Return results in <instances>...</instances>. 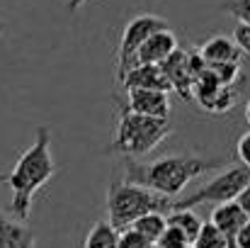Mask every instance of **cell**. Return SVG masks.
Listing matches in <instances>:
<instances>
[{"instance_id": "cell-1", "label": "cell", "mask_w": 250, "mask_h": 248, "mask_svg": "<svg viewBox=\"0 0 250 248\" xmlns=\"http://www.w3.org/2000/svg\"><path fill=\"white\" fill-rule=\"evenodd\" d=\"M54 173H56V161L51 156V132L49 127H39L34 144L17 158L15 168L5 178H0L12 192L10 214L15 219L20 222L29 219L34 195L54 178Z\"/></svg>"}, {"instance_id": "cell-2", "label": "cell", "mask_w": 250, "mask_h": 248, "mask_svg": "<svg viewBox=\"0 0 250 248\" xmlns=\"http://www.w3.org/2000/svg\"><path fill=\"white\" fill-rule=\"evenodd\" d=\"M216 168H224V161L192 156V154L166 156V158H158L151 163H139L134 158H126L124 180L144 185L148 190H156L166 197H180L194 178H199L209 170H216Z\"/></svg>"}, {"instance_id": "cell-3", "label": "cell", "mask_w": 250, "mask_h": 248, "mask_svg": "<svg viewBox=\"0 0 250 248\" xmlns=\"http://www.w3.org/2000/svg\"><path fill=\"white\" fill-rule=\"evenodd\" d=\"M148 212H172V200L129 180H114L107 190L109 222L122 231Z\"/></svg>"}, {"instance_id": "cell-4", "label": "cell", "mask_w": 250, "mask_h": 248, "mask_svg": "<svg viewBox=\"0 0 250 248\" xmlns=\"http://www.w3.org/2000/svg\"><path fill=\"white\" fill-rule=\"evenodd\" d=\"M170 134V119L148 117L129 110L126 105L119 112V124L114 141L109 144V154H124L126 158L151 154Z\"/></svg>"}, {"instance_id": "cell-5", "label": "cell", "mask_w": 250, "mask_h": 248, "mask_svg": "<svg viewBox=\"0 0 250 248\" xmlns=\"http://www.w3.org/2000/svg\"><path fill=\"white\" fill-rule=\"evenodd\" d=\"M250 185V168L248 165H229L219 175H214L209 182L197 187L194 192L180 195L172 200V209H185V207H199V204H221L236 200L246 187Z\"/></svg>"}, {"instance_id": "cell-6", "label": "cell", "mask_w": 250, "mask_h": 248, "mask_svg": "<svg viewBox=\"0 0 250 248\" xmlns=\"http://www.w3.org/2000/svg\"><path fill=\"white\" fill-rule=\"evenodd\" d=\"M167 24L163 17H156V15H139L134 20H129V24L124 27L122 32V39H119V51H117V81L122 83L124 76L139 64V49L141 44L156 34L158 29H167Z\"/></svg>"}, {"instance_id": "cell-7", "label": "cell", "mask_w": 250, "mask_h": 248, "mask_svg": "<svg viewBox=\"0 0 250 248\" xmlns=\"http://www.w3.org/2000/svg\"><path fill=\"white\" fill-rule=\"evenodd\" d=\"M161 66H163V73L170 83V90H175L182 100H192L197 76H194L192 64H189V51H182L177 46Z\"/></svg>"}, {"instance_id": "cell-8", "label": "cell", "mask_w": 250, "mask_h": 248, "mask_svg": "<svg viewBox=\"0 0 250 248\" xmlns=\"http://www.w3.org/2000/svg\"><path fill=\"white\" fill-rule=\"evenodd\" d=\"M129 100L126 107L139 112V114H148V117H170V95L167 90H151V88H134L126 90Z\"/></svg>"}, {"instance_id": "cell-9", "label": "cell", "mask_w": 250, "mask_h": 248, "mask_svg": "<svg viewBox=\"0 0 250 248\" xmlns=\"http://www.w3.org/2000/svg\"><path fill=\"white\" fill-rule=\"evenodd\" d=\"M177 49V37L172 34V29H158L156 34H151L141 49H139V64H163L167 56Z\"/></svg>"}, {"instance_id": "cell-10", "label": "cell", "mask_w": 250, "mask_h": 248, "mask_svg": "<svg viewBox=\"0 0 250 248\" xmlns=\"http://www.w3.org/2000/svg\"><path fill=\"white\" fill-rule=\"evenodd\" d=\"M122 85L126 90H134V88H151V90H167L170 92V83H167L166 73H163V66L158 64H136L126 76Z\"/></svg>"}, {"instance_id": "cell-11", "label": "cell", "mask_w": 250, "mask_h": 248, "mask_svg": "<svg viewBox=\"0 0 250 248\" xmlns=\"http://www.w3.org/2000/svg\"><path fill=\"white\" fill-rule=\"evenodd\" d=\"M0 248H34V231L0 209Z\"/></svg>"}, {"instance_id": "cell-12", "label": "cell", "mask_w": 250, "mask_h": 248, "mask_svg": "<svg viewBox=\"0 0 250 248\" xmlns=\"http://www.w3.org/2000/svg\"><path fill=\"white\" fill-rule=\"evenodd\" d=\"M246 219H248V214L243 212V207H241L236 200L221 202V204H216L214 212H211V222L216 224V229H221V231L231 239V244H233L238 229L246 224Z\"/></svg>"}, {"instance_id": "cell-13", "label": "cell", "mask_w": 250, "mask_h": 248, "mask_svg": "<svg viewBox=\"0 0 250 248\" xmlns=\"http://www.w3.org/2000/svg\"><path fill=\"white\" fill-rule=\"evenodd\" d=\"M199 54H202V59L207 61V66H211V64L241 61V49L236 46V42L229 39V37H221V34H216V37H211L209 42H204L202 49H199Z\"/></svg>"}, {"instance_id": "cell-14", "label": "cell", "mask_w": 250, "mask_h": 248, "mask_svg": "<svg viewBox=\"0 0 250 248\" xmlns=\"http://www.w3.org/2000/svg\"><path fill=\"white\" fill-rule=\"evenodd\" d=\"M85 248H119V229L112 222H97L85 236Z\"/></svg>"}, {"instance_id": "cell-15", "label": "cell", "mask_w": 250, "mask_h": 248, "mask_svg": "<svg viewBox=\"0 0 250 248\" xmlns=\"http://www.w3.org/2000/svg\"><path fill=\"white\" fill-rule=\"evenodd\" d=\"M167 224L177 226L189 241H194L204 222L197 217V212H194L192 207H185V209H172V212L167 214Z\"/></svg>"}, {"instance_id": "cell-16", "label": "cell", "mask_w": 250, "mask_h": 248, "mask_svg": "<svg viewBox=\"0 0 250 248\" xmlns=\"http://www.w3.org/2000/svg\"><path fill=\"white\" fill-rule=\"evenodd\" d=\"M131 226H134L136 231H141L148 241L156 244V241L163 236V231L167 229V217H166V212H148V214L139 217Z\"/></svg>"}, {"instance_id": "cell-17", "label": "cell", "mask_w": 250, "mask_h": 248, "mask_svg": "<svg viewBox=\"0 0 250 248\" xmlns=\"http://www.w3.org/2000/svg\"><path fill=\"white\" fill-rule=\"evenodd\" d=\"M192 248H233V244L221 229H216L214 222H204L197 239L192 241Z\"/></svg>"}, {"instance_id": "cell-18", "label": "cell", "mask_w": 250, "mask_h": 248, "mask_svg": "<svg viewBox=\"0 0 250 248\" xmlns=\"http://www.w3.org/2000/svg\"><path fill=\"white\" fill-rule=\"evenodd\" d=\"M233 102H236V92H233V88L231 85H221L211 97H207L204 102H199L207 112H214V114H221V112H229L231 107H233Z\"/></svg>"}, {"instance_id": "cell-19", "label": "cell", "mask_w": 250, "mask_h": 248, "mask_svg": "<svg viewBox=\"0 0 250 248\" xmlns=\"http://www.w3.org/2000/svg\"><path fill=\"white\" fill-rule=\"evenodd\" d=\"M151 246H153V241H148L134 226H126V229L119 231V248H151Z\"/></svg>"}, {"instance_id": "cell-20", "label": "cell", "mask_w": 250, "mask_h": 248, "mask_svg": "<svg viewBox=\"0 0 250 248\" xmlns=\"http://www.w3.org/2000/svg\"><path fill=\"white\" fill-rule=\"evenodd\" d=\"M219 10L229 12L231 17H236L243 24H250V0H226L219 5Z\"/></svg>"}, {"instance_id": "cell-21", "label": "cell", "mask_w": 250, "mask_h": 248, "mask_svg": "<svg viewBox=\"0 0 250 248\" xmlns=\"http://www.w3.org/2000/svg\"><path fill=\"white\" fill-rule=\"evenodd\" d=\"M156 244L163 246V248H187V246H192V241H189L177 226H172V224H167V229L163 231V236H161Z\"/></svg>"}, {"instance_id": "cell-22", "label": "cell", "mask_w": 250, "mask_h": 248, "mask_svg": "<svg viewBox=\"0 0 250 248\" xmlns=\"http://www.w3.org/2000/svg\"><path fill=\"white\" fill-rule=\"evenodd\" d=\"M233 42H236V46L241 49V54H248L250 56V24H243V22L236 24V29H233Z\"/></svg>"}, {"instance_id": "cell-23", "label": "cell", "mask_w": 250, "mask_h": 248, "mask_svg": "<svg viewBox=\"0 0 250 248\" xmlns=\"http://www.w3.org/2000/svg\"><path fill=\"white\" fill-rule=\"evenodd\" d=\"M236 154H238V161L243 165L250 168V132H246L241 139H238V146H236Z\"/></svg>"}, {"instance_id": "cell-24", "label": "cell", "mask_w": 250, "mask_h": 248, "mask_svg": "<svg viewBox=\"0 0 250 248\" xmlns=\"http://www.w3.org/2000/svg\"><path fill=\"white\" fill-rule=\"evenodd\" d=\"M233 248H250V217L246 219V224L238 229V234L233 239Z\"/></svg>"}, {"instance_id": "cell-25", "label": "cell", "mask_w": 250, "mask_h": 248, "mask_svg": "<svg viewBox=\"0 0 250 248\" xmlns=\"http://www.w3.org/2000/svg\"><path fill=\"white\" fill-rule=\"evenodd\" d=\"M236 202L243 207V212H246V214L250 217V185L246 187V190H243V192H241V195H238V197H236Z\"/></svg>"}, {"instance_id": "cell-26", "label": "cell", "mask_w": 250, "mask_h": 248, "mask_svg": "<svg viewBox=\"0 0 250 248\" xmlns=\"http://www.w3.org/2000/svg\"><path fill=\"white\" fill-rule=\"evenodd\" d=\"M85 2H87V0H68V10H71V12H76V10H81V7H83Z\"/></svg>"}, {"instance_id": "cell-27", "label": "cell", "mask_w": 250, "mask_h": 248, "mask_svg": "<svg viewBox=\"0 0 250 248\" xmlns=\"http://www.w3.org/2000/svg\"><path fill=\"white\" fill-rule=\"evenodd\" d=\"M246 122H248V124H250V102H248V105H246Z\"/></svg>"}, {"instance_id": "cell-28", "label": "cell", "mask_w": 250, "mask_h": 248, "mask_svg": "<svg viewBox=\"0 0 250 248\" xmlns=\"http://www.w3.org/2000/svg\"><path fill=\"white\" fill-rule=\"evenodd\" d=\"M2 32H5V24H2V20H0V34H2Z\"/></svg>"}, {"instance_id": "cell-29", "label": "cell", "mask_w": 250, "mask_h": 248, "mask_svg": "<svg viewBox=\"0 0 250 248\" xmlns=\"http://www.w3.org/2000/svg\"><path fill=\"white\" fill-rule=\"evenodd\" d=\"M151 248H163V246H158V244H153V246H151Z\"/></svg>"}, {"instance_id": "cell-30", "label": "cell", "mask_w": 250, "mask_h": 248, "mask_svg": "<svg viewBox=\"0 0 250 248\" xmlns=\"http://www.w3.org/2000/svg\"><path fill=\"white\" fill-rule=\"evenodd\" d=\"M187 248H192V246H187Z\"/></svg>"}]
</instances>
